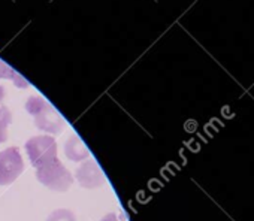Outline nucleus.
Returning <instances> with one entry per match:
<instances>
[{
	"instance_id": "7",
	"label": "nucleus",
	"mask_w": 254,
	"mask_h": 221,
	"mask_svg": "<svg viewBox=\"0 0 254 221\" xmlns=\"http://www.w3.org/2000/svg\"><path fill=\"white\" fill-rule=\"evenodd\" d=\"M12 123V115L9 109L0 106V144L6 142L8 139V126Z\"/></svg>"
},
{
	"instance_id": "2",
	"label": "nucleus",
	"mask_w": 254,
	"mask_h": 221,
	"mask_svg": "<svg viewBox=\"0 0 254 221\" xmlns=\"http://www.w3.org/2000/svg\"><path fill=\"white\" fill-rule=\"evenodd\" d=\"M26 151L33 167H41L57 160V142L50 135L33 136L26 142Z\"/></svg>"
},
{
	"instance_id": "6",
	"label": "nucleus",
	"mask_w": 254,
	"mask_h": 221,
	"mask_svg": "<svg viewBox=\"0 0 254 221\" xmlns=\"http://www.w3.org/2000/svg\"><path fill=\"white\" fill-rule=\"evenodd\" d=\"M64 154L70 162H85L90 157V151L78 135H72L64 145Z\"/></svg>"
},
{
	"instance_id": "12",
	"label": "nucleus",
	"mask_w": 254,
	"mask_h": 221,
	"mask_svg": "<svg viewBox=\"0 0 254 221\" xmlns=\"http://www.w3.org/2000/svg\"><path fill=\"white\" fill-rule=\"evenodd\" d=\"M3 94H5V90H3L2 87H0V100L3 99Z\"/></svg>"
},
{
	"instance_id": "1",
	"label": "nucleus",
	"mask_w": 254,
	"mask_h": 221,
	"mask_svg": "<svg viewBox=\"0 0 254 221\" xmlns=\"http://www.w3.org/2000/svg\"><path fill=\"white\" fill-rule=\"evenodd\" d=\"M36 178L42 185L59 193L67 191L73 184V175L59 159L38 167Z\"/></svg>"
},
{
	"instance_id": "11",
	"label": "nucleus",
	"mask_w": 254,
	"mask_h": 221,
	"mask_svg": "<svg viewBox=\"0 0 254 221\" xmlns=\"http://www.w3.org/2000/svg\"><path fill=\"white\" fill-rule=\"evenodd\" d=\"M100 221H121V220L118 218V215H117V214L111 212V214H106Z\"/></svg>"
},
{
	"instance_id": "3",
	"label": "nucleus",
	"mask_w": 254,
	"mask_h": 221,
	"mask_svg": "<svg viewBox=\"0 0 254 221\" xmlns=\"http://www.w3.org/2000/svg\"><path fill=\"white\" fill-rule=\"evenodd\" d=\"M24 170V162L17 147H9L0 153V185H9Z\"/></svg>"
},
{
	"instance_id": "5",
	"label": "nucleus",
	"mask_w": 254,
	"mask_h": 221,
	"mask_svg": "<svg viewBox=\"0 0 254 221\" xmlns=\"http://www.w3.org/2000/svg\"><path fill=\"white\" fill-rule=\"evenodd\" d=\"M35 124L38 129L48 132V133H60L63 129V118L56 112V110L47 105L41 112L35 117Z\"/></svg>"
},
{
	"instance_id": "9",
	"label": "nucleus",
	"mask_w": 254,
	"mask_h": 221,
	"mask_svg": "<svg viewBox=\"0 0 254 221\" xmlns=\"http://www.w3.org/2000/svg\"><path fill=\"white\" fill-rule=\"evenodd\" d=\"M47 221H76V215L69 209H56L48 215Z\"/></svg>"
},
{
	"instance_id": "4",
	"label": "nucleus",
	"mask_w": 254,
	"mask_h": 221,
	"mask_svg": "<svg viewBox=\"0 0 254 221\" xmlns=\"http://www.w3.org/2000/svg\"><path fill=\"white\" fill-rule=\"evenodd\" d=\"M75 179L82 188L94 190L105 184V173L99 163L93 159H88L81 163V166L75 172Z\"/></svg>"
},
{
	"instance_id": "10",
	"label": "nucleus",
	"mask_w": 254,
	"mask_h": 221,
	"mask_svg": "<svg viewBox=\"0 0 254 221\" xmlns=\"http://www.w3.org/2000/svg\"><path fill=\"white\" fill-rule=\"evenodd\" d=\"M0 78H18L15 76V73L3 63H0Z\"/></svg>"
},
{
	"instance_id": "8",
	"label": "nucleus",
	"mask_w": 254,
	"mask_h": 221,
	"mask_svg": "<svg viewBox=\"0 0 254 221\" xmlns=\"http://www.w3.org/2000/svg\"><path fill=\"white\" fill-rule=\"evenodd\" d=\"M48 103L42 99V97H39V96H33V97H30L29 100H27V103H26V109H27V112L29 114H32V115H38L41 110L47 106Z\"/></svg>"
}]
</instances>
